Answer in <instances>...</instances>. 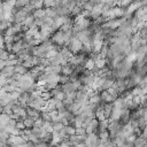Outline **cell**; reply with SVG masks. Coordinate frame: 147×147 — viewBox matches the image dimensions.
<instances>
[{
	"label": "cell",
	"instance_id": "obj_1",
	"mask_svg": "<svg viewBox=\"0 0 147 147\" xmlns=\"http://www.w3.org/2000/svg\"><path fill=\"white\" fill-rule=\"evenodd\" d=\"M124 125H125V124H123V123L121 122V119H118V121H113V122L109 124V127H108V131H109V133H110V138H111V139H115V138L117 137V134H118L121 131H123Z\"/></svg>",
	"mask_w": 147,
	"mask_h": 147
},
{
	"label": "cell",
	"instance_id": "obj_2",
	"mask_svg": "<svg viewBox=\"0 0 147 147\" xmlns=\"http://www.w3.org/2000/svg\"><path fill=\"white\" fill-rule=\"evenodd\" d=\"M83 47H84L83 42H82V41H79L77 38H72V39H71V41H70V44H69V46H68V48H69V49H70L75 55L79 54V53L82 52Z\"/></svg>",
	"mask_w": 147,
	"mask_h": 147
},
{
	"label": "cell",
	"instance_id": "obj_3",
	"mask_svg": "<svg viewBox=\"0 0 147 147\" xmlns=\"http://www.w3.org/2000/svg\"><path fill=\"white\" fill-rule=\"evenodd\" d=\"M14 74H15V67H5L3 69H1V76L6 78H10Z\"/></svg>",
	"mask_w": 147,
	"mask_h": 147
},
{
	"label": "cell",
	"instance_id": "obj_4",
	"mask_svg": "<svg viewBox=\"0 0 147 147\" xmlns=\"http://www.w3.org/2000/svg\"><path fill=\"white\" fill-rule=\"evenodd\" d=\"M100 96H101V100L105 103H114V101H115V99L108 93V91H102L100 93Z\"/></svg>",
	"mask_w": 147,
	"mask_h": 147
},
{
	"label": "cell",
	"instance_id": "obj_5",
	"mask_svg": "<svg viewBox=\"0 0 147 147\" xmlns=\"http://www.w3.org/2000/svg\"><path fill=\"white\" fill-rule=\"evenodd\" d=\"M60 53H61V54H62V56H63L65 60H68V61H69L71 57H74V56H75V54H74V53H72V52H71L67 46L62 47V49H61V52H60Z\"/></svg>",
	"mask_w": 147,
	"mask_h": 147
},
{
	"label": "cell",
	"instance_id": "obj_6",
	"mask_svg": "<svg viewBox=\"0 0 147 147\" xmlns=\"http://www.w3.org/2000/svg\"><path fill=\"white\" fill-rule=\"evenodd\" d=\"M62 90H63V92H64L65 94H69V93H71V92H77V88H76V86L74 85V83H68V84H65V85H62Z\"/></svg>",
	"mask_w": 147,
	"mask_h": 147
},
{
	"label": "cell",
	"instance_id": "obj_7",
	"mask_svg": "<svg viewBox=\"0 0 147 147\" xmlns=\"http://www.w3.org/2000/svg\"><path fill=\"white\" fill-rule=\"evenodd\" d=\"M26 113H28V116L34 118L36 121H37L38 118H40V111H39V110H36V109H33V108L28 107V108H26Z\"/></svg>",
	"mask_w": 147,
	"mask_h": 147
},
{
	"label": "cell",
	"instance_id": "obj_8",
	"mask_svg": "<svg viewBox=\"0 0 147 147\" xmlns=\"http://www.w3.org/2000/svg\"><path fill=\"white\" fill-rule=\"evenodd\" d=\"M74 71H75V68L72 65H70L69 63L62 67V75H64V76H71L74 74Z\"/></svg>",
	"mask_w": 147,
	"mask_h": 147
},
{
	"label": "cell",
	"instance_id": "obj_9",
	"mask_svg": "<svg viewBox=\"0 0 147 147\" xmlns=\"http://www.w3.org/2000/svg\"><path fill=\"white\" fill-rule=\"evenodd\" d=\"M113 109H114V105H113V103H106V105L103 106V110H105V115H106L107 119L110 118L111 113H113Z\"/></svg>",
	"mask_w": 147,
	"mask_h": 147
},
{
	"label": "cell",
	"instance_id": "obj_10",
	"mask_svg": "<svg viewBox=\"0 0 147 147\" xmlns=\"http://www.w3.org/2000/svg\"><path fill=\"white\" fill-rule=\"evenodd\" d=\"M95 118L99 121V122H102L105 119H107L106 115H105V110H103V107L99 108L96 111H95Z\"/></svg>",
	"mask_w": 147,
	"mask_h": 147
},
{
	"label": "cell",
	"instance_id": "obj_11",
	"mask_svg": "<svg viewBox=\"0 0 147 147\" xmlns=\"http://www.w3.org/2000/svg\"><path fill=\"white\" fill-rule=\"evenodd\" d=\"M33 16L34 18H41L44 20L47 15H46V9L45 8H41V9H36L34 13H33Z\"/></svg>",
	"mask_w": 147,
	"mask_h": 147
},
{
	"label": "cell",
	"instance_id": "obj_12",
	"mask_svg": "<svg viewBox=\"0 0 147 147\" xmlns=\"http://www.w3.org/2000/svg\"><path fill=\"white\" fill-rule=\"evenodd\" d=\"M15 72L18 74V75H21V76H24V75H28L29 69H26L23 64H18V65L15 67Z\"/></svg>",
	"mask_w": 147,
	"mask_h": 147
},
{
	"label": "cell",
	"instance_id": "obj_13",
	"mask_svg": "<svg viewBox=\"0 0 147 147\" xmlns=\"http://www.w3.org/2000/svg\"><path fill=\"white\" fill-rule=\"evenodd\" d=\"M109 124H110L109 119H105V121L100 122V124H99V130H100V132L107 131V130H108V127H109Z\"/></svg>",
	"mask_w": 147,
	"mask_h": 147
},
{
	"label": "cell",
	"instance_id": "obj_14",
	"mask_svg": "<svg viewBox=\"0 0 147 147\" xmlns=\"http://www.w3.org/2000/svg\"><path fill=\"white\" fill-rule=\"evenodd\" d=\"M10 119H11V116H10V115H7V114H5V113H1V116H0V124H8Z\"/></svg>",
	"mask_w": 147,
	"mask_h": 147
},
{
	"label": "cell",
	"instance_id": "obj_15",
	"mask_svg": "<svg viewBox=\"0 0 147 147\" xmlns=\"http://www.w3.org/2000/svg\"><path fill=\"white\" fill-rule=\"evenodd\" d=\"M34 122H36V119L34 118H32V117H30V116H28L25 119H24V124H25V126L28 127V129H32L33 126H34Z\"/></svg>",
	"mask_w": 147,
	"mask_h": 147
},
{
	"label": "cell",
	"instance_id": "obj_16",
	"mask_svg": "<svg viewBox=\"0 0 147 147\" xmlns=\"http://www.w3.org/2000/svg\"><path fill=\"white\" fill-rule=\"evenodd\" d=\"M46 15H47V17H51V18H54V20L57 17L55 8H46Z\"/></svg>",
	"mask_w": 147,
	"mask_h": 147
},
{
	"label": "cell",
	"instance_id": "obj_17",
	"mask_svg": "<svg viewBox=\"0 0 147 147\" xmlns=\"http://www.w3.org/2000/svg\"><path fill=\"white\" fill-rule=\"evenodd\" d=\"M107 65H108V63H107V61H106L105 59H101V60H99V61H96V62H95V67H96L99 70L105 69Z\"/></svg>",
	"mask_w": 147,
	"mask_h": 147
},
{
	"label": "cell",
	"instance_id": "obj_18",
	"mask_svg": "<svg viewBox=\"0 0 147 147\" xmlns=\"http://www.w3.org/2000/svg\"><path fill=\"white\" fill-rule=\"evenodd\" d=\"M30 5L31 6H33L34 7V9H41V8H44V1H40V0H32V1H30Z\"/></svg>",
	"mask_w": 147,
	"mask_h": 147
},
{
	"label": "cell",
	"instance_id": "obj_19",
	"mask_svg": "<svg viewBox=\"0 0 147 147\" xmlns=\"http://www.w3.org/2000/svg\"><path fill=\"white\" fill-rule=\"evenodd\" d=\"M40 118L44 122H52V118H51V115H49L48 111H41L40 113Z\"/></svg>",
	"mask_w": 147,
	"mask_h": 147
},
{
	"label": "cell",
	"instance_id": "obj_20",
	"mask_svg": "<svg viewBox=\"0 0 147 147\" xmlns=\"http://www.w3.org/2000/svg\"><path fill=\"white\" fill-rule=\"evenodd\" d=\"M65 131H67L68 137H71V136H75V134H76V127L72 126V125H68V126H65Z\"/></svg>",
	"mask_w": 147,
	"mask_h": 147
},
{
	"label": "cell",
	"instance_id": "obj_21",
	"mask_svg": "<svg viewBox=\"0 0 147 147\" xmlns=\"http://www.w3.org/2000/svg\"><path fill=\"white\" fill-rule=\"evenodd\" d=\"M44 7H45V9L46 8H55L56 7V1L46 0V1H44Z\"/></svg>",
	"mask_w": 147,
	"mask_h": 147
},
{
	"label": "cell",
	"instance_id": "obj_22",
	"mask_svg": "<svg viewBox=\"0 0 147 147\" xmlns=\"http://www.w3.org/2000/svg\"><path fill=\"white\" fill-rule=\"evenodd\" d=\"M9 52L8 51H6V49H1L0 51V59H1V61H7L8 59H9Z\"/></svg>",
	"mask_w": 147,
	"mask_h": 147
},
{
	"label": "cell",
	"instance_id": "obj_23",
	"mask_svg": "<svg viewBox=\"0 0 147 147\" xmlns=\"http://www.w3.org/2000/svg\"><path fill=\"white\" fill-rule=\"evenodd\" d=\"M94 67H95V62L92 61L91 59H88V61L86 62V65H85V70H87V71H92V70L94 69Z\"/></svg>",
	"mask_w": 147,
	"mask_h": 147
},
{
	"label": "cell",
	"instance_id": "obj_24",
	"mask_svg": "<svg viewBox=\"0 0 147 147\" xmlns=\"http://www.w3.org/2000/svg\"><path fill=\"white\" fill-rule=\"evenodd\" d=\"M68 83H71L70 77H69V76L61 75V78H60V84H61V85H65V84H68Z\"/></svg>",
	"mask_w": 147,
	"mask_h": 147
},
{
	"label": "cell",
	"instance_id": "obj_25",
	"mask_svg": "<svg viewBox=\"0 0 147 147\" xmlns=\"http://www.w3.org/2000/svg\"><path fill=\"white\" fill-rule=\"evenodd\" d=\"M138 125H139V129H145L146 126H147V122H146V119L144 118V117H140V118H138Z\"/></svg>",
	"mask_w": 147,
	"mask_h": 147
},
{
	"label": "cell",
	"instance_id": "obj_26",
	"mask_svg": "<svg viewBox=\"0 0 147 147\" xmlns=\"http://www.w3.org/2000/svg\"><path fill=\"white\" fill-rule=\"evenodd\" d=\"M41 98H42V99H45L46 101H48V100H51L53 96H52V94H51V92H49V91L45 90V91L42 92V94H41Z\"/></svg>",
	"mask_w": 147,
	"mask_h": 147
},
{
	"label": "cell",
	"instance_id": "obj_27",
	"mask_svg": "<svg viewBox=\"0 0 147 147\" xmlns=\"http://www.w3.org/2000/svg\"><path fill=\"white\" fill-rule=\"evenodd\" d=\"M76 134H78V136L87 134V133H86V129H85V127H78V129H76Z\"/></svg>",
	"mask_w": 147,
	"mask_h": 147
},
{
	"label": "cell",
	"instance_id": "obj_28",
	"mask_svg": "<svg viewBox=\"0 0 147 147\" xmlns=\"http://www.w3.org/2000/svg\"><path fill=\"white\" fill-rule=\"evenodd\" d=\"M0 84H1V87L7 86V85H8V78H6V77L1 76V77H0Z\"/></svg>",
	"mask_w": 147,
	"mask_h": 147
},
{
	"label": "cell",
	"instance_id": "obj_29",
	"mask_svg": "<svg viewBox=\"0 0 147 147\" xmlns=\"http://www.w3.org/2000/svg\"><path fill=\"white\" fill-rule=\"evenodd\" d=\"M44 123H45V122H44L41 118H38V119L34 122V126H36V127H42Z\"/></svg>",
	"mask_w": 147,
	"mask_h": 147
},
{
	"label": "cell",
	"instance_id": "obj_30",
	"mask_svg": "<svg viewBox=\"0 0 147 147\" xmlns=\"http://www.w3.org/2000/svg\"><path fill=\"white\" fill-rule=\"evenodd\" d=\"M16 127H17V129H20V130H25V129H26V126H25L24 122H17Z\"/></svg>",
	"mask_w": 147,
	"mask_h": 147
},
{
	"label": "cell",
	"instance_id": "obj_31",
	"mask_svg": "<svg viewBox=\"0 0 147 147\" xmlns=\"http://www.w3.org/2000/svg\"><path fill=\"white\" fill-rule=\"evenodd\" d=\"M141 137H142V138H144V139L147 141V126H146V127L142 130V134H141Z\"/></svg>",
	"mask_w": 147,
	"mask_h": 147
},
{
	"label": "cell",
	"instance_id": "obj_32",
	"mask_svg": "<svg viewBox=\"0 0 147 147\" xmlns=\"http://www.w3.org/2000/svg\"><path fill=\"white\" fill-rule=\"evenodd\" d=\"M99 147H106V145H105V144H101V145H100Z\"/></svg>",
	"mask_w": 147,
	"mask_h": 147
},
{
	"label": "cell",
	"instance_id": "obj_33",
	"mask_svg": "<svg viewBox=\"0 0 147 147\" xmlns=\"http://www.w3.org/2000/svg\"><path fill=\"white\" fill-rule=\"evenodd\" d=\"M144 147H147V144H146V145H145V146H144Z\"/></svg>",
	"mask_w": 147,
	"mask_h": 147
}]
</instances>
